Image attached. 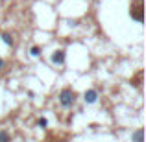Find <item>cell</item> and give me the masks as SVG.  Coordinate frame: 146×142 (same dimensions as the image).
Masks as SVG:
<instances>
[{"instance_id": "1", "label": "cell", "mask_w": 146, "mask_h": 142, "mask_svg": "<svg viewBox=\"0 0 146 142\" xmlns=\"http://www.w3.org/2000/svg\"><path fill=\"white\" fill-rule=\"evenodd\" d=\"M57 100H59V103L63 107H72V105H74V102H76V92L70 89V87H65V89H61Z\"/></svg>"}, {"instance_id": "2", "label": "cell", "mask_w": 146, "mask_h": 142, "mask_svg": "<svg viewBox=\"0 0 146 142\" xmlns=\"http://www.w3.org/2000/svg\"><path fill=\"white\" fill-rule=\"evenodd\" d=\"M65 59H67L65 50H54V52L50 53V61H52L54 65H65Z\"/></svg>"}, {"instance_id": "3", "label": "cell", "mask_w": 146, "mask_h": 142, "mask_svg": "<svg viewBox=\"0 0 146 142\" xmlns=\"http://www.w3.org/2000/svg\"><path fill=\"white\" fill-rule=\"evenodd\" d=\"M96 100H98V90L96 89H87L85 92H83V102H85L87 105H93Z\"/></svg>"}, {"instance_id": "4", "label": "cell", "mask_w": 146, "mask_h": 142, "mask_svg": "<svg viewBox=\"0 0 146 142\" xmlns=\"http://www.w3.org/2000/svg\"><path fill=\"white\" fill-rule=\"evenodd\" d=\"M129 15H131L137 22H143V6H141V0H137L135 7H129Z\"/></svg>"}, {"instance_id": "5", "label": "cell", "mask_w": 146, "mask_h": 142, "mask_svg": "<svg viewBox=\"0 0 146 142\" xmlns=\"http://www.w3.org/2000/svg\"><path fill=\"white\" fill-rule=\"evenodd\" d=\"M0 39H2V43L6 44V46H13V44H15L13 37H11L7 32H2V33H0Z\"/></svg>"}, {"instance_id": "6", "label": "cell", "mask_w": 146, "mask_h": 142, "mask_svg": "<svg viewBox=\"0 0 146 142\" xmlns=\"http://www.w3.org/2000/svg\"><path fill=\"white\" fill-rule=\"evenodd\" d=\"M143 135H144V131H143V127H139V129H135V131L131 133V140L133 142H144L143 139Z\"/></svg>"}, {"instance_id": "7", "label": "cell", "mask_w": 146, "mask_h": 142, "mask_svg": "<svg viewBox=\"0 0 146 142\" xmlns=\"http://www.w3.org/2000/svg\"><path fill=\"white\" fill-rule=\"evenodd\" d=\"M9 140H11L9 133H7L6 129H0V142H9Z\"/></svg>"}, {"instance_id": "8", "label": "cell", "mask_w": 146, "mask_h": 142, "mask_svg": "<svg viewBox=\"0 0 146 142\" xmlns=\"http://www.w3.org/2000/svg\"><path fill=\"white\" fill-rule=\"evenodd\" d=\"M30 55H32V57H39L41 55V48L37 46V44H33V46L30 48Z\"/></svg>"}, {"instance_id": "9", "label": "cell", "mask_w": 146, "mask_h": 142, "mask_svg": "<svg viewBox=\"0 0 146 142\" xmlns=\"http://www.w3.org/2000/svg\"><path fill=\"white\" fill-rule=\"evenodd\" d=\"M37 127H41V129H46V127H48V120H46V118H43V116H41L39 120H37Z\"/></svg>"}, {"instance_id": "10", "label": "cell", "mask_w": 146, "mask_h": 142, "mask_svg": "<svg viewBox=\"0 0 146 142\" xmlns=\"http://www.w3.org/2000/svg\"><path fill=\"white\" fill-rule=\"evenodd\" d=\"M2 68H4V59L0 57V70H2Z\"/></svg>"}]
</instances>
